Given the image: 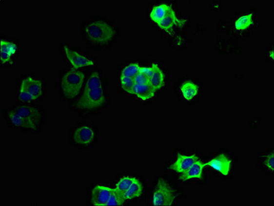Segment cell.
Wrapping results in <instances>:
<instances>
[{"instance_id":"6da1fadb","label":"cell","mask_w":274,"mask_h":206,"mask_svg":"<svg viewBox=\"0 0 274 206\" xmlns=\"http://www.w3.org/2000/svg\"><path fill=\"white\" fill-rule=\"evenodd\" d=\"M4 115L12 127L30 131L39 130L44 120L43 110L34 105H18L6 110Z\"/></svg>"},{"instance_id":"7a4b0ae2","label":"cell","mask_w":274,"mask_h":206,"mask_svg":"<svg viewBox=\"0 0 274 206\" xmlns=\"http://www.w3.org/2000/svg\"><path fill=\"white\" fill-rule=\"evenodd\" d=\"M106 101L105 90L101 76L98 72H94L89 77L78 107L85 111H93L101 108Z\"/></svg>"},{"instance_id":"3957f363","label":"cell","mask_w":274,"mask_h":206,"mask_svg":"<svg viewBox=\"0 0 274 206\" xmlns=\"http://www.w3.org/2000/svg\"><path fill=\"white\" fill-rule=\"evenodd\" d=\"M82 36L90 44L105 46L116 37L117 30L108 21L97 18L84 23Z\"/></svg>"},{"instance_id":"277c9868","label":"cell","mask_w":274,"mask_h":206,"mask_svg":"<svg viewBox=\"0 0 274 206\" xmlns=\"http://www.w3.org/2000/svg\"><path fill=\"white\" fill-rule=\"evenodd\" d=\"M44 83L38 77L27 75L20 80L18 88V98L23 103L38 101L43 96Z\"/></svg>"},{"instance_id":"5b68a950","label":"cell","mask_w":274,"mask_h":206,"mask_svg":"<svg viewBox=\"0 0 274 206\" xmlns=\"http://www.w3.org/2000/svg\"><path fill=\"white\" fill-rule=\"evenodd\" d=\"M83 73L77 70H70L62 75L60 89L62 94L67 99H74L80 94L85 82Z\"/></svg>"},{"instance_id":"8992f818","label":"cell","mask_w":274,"mask_h":206,"mask_svg":"<svg viewBox=\"0 0 274 206\" xmlns=\"http://www.w3.org/2000/svg\"><path fill=\"white\" fill-rule=\"evenodd\" d=\"M175 195L169 186L163 180H159L154 191L153 205L155 206H168L174 202Z\"/></svg>"},{"instance_id":"52a82bcc","label":"cell","mask_w":274,"mask_h":206,"mask_svg":"<svg viewBox=\"0 0 274 206\" xmlns=\"http://www.w3.org/2000/svg\"><path fill=\"white\" fill-rule=\"evenodd\" d=\"M96 133L94 129L89 125H82L76 129L72 134V140L76 145L88 147L93 144Z\"/></svg>"},{"instance_id":"ba28073f","label":"cell","mask_w":274,"mask_h":206,"mask_svg":"<svg viewBox=\"0 0 274 206\" xmlns=\"http://www.w3.org/2000/svg\"><path fill=\"white\" fill-rule=\"evenodd\" d=\"M199 160L196 155H184L179 153L176 160L170 166L169 169L178 173H183Z\"/></svg>"},{"instance_id":"9c48e42d","label":"cell","mask_w":274,"mask_h":206,"mask_svg":"<svg viewBox=\"0 0 274 206\" xmlns=\"http://www.w3.org/2000/svg\"><path fill=\"white\" fill-rule=\"evenodd\" d=\"M65 56L68 58V61L70 65L75 68H83V67L92 66L94 65V62L92 60L89 59L83 55L75 51L70 50L68 47L64 48Z\"/></svg>"},{"instance_id":"30bf717a","label":"cell","mask_w":274,"mask_h":206,"mask_svg":"<svg viewBox=\"0 0 274 206\" xmlns=\"http://www.w3.org/2000/svg\"><path fill=\"white\" fill-rule=\"evenodd\" d=\"M112 188L98 185L94 187L92 193V204L96 206H105L112 193Z\"/></svg>"},{"instance_id":"8fae6325","label":"cell","mask_w":274,"mask_h":206,"mask_svg":"<svg viewBox=\"0 0 274 206\" xmlns=\"http://www.w3.org/2000/svg\"><path fill=\"white\" fill-rule=\"evenodd\" d=\"M186 20L181 19L178 18L176 16V13L172 8L170 10L167 16L165 17L162 20H161L157 23L158 26L160 27L162 29L167 32V33H171L173 31L175 26H184Z\"/></svg>"},{"instance_id":"7c38bea8","label":"cell","mask_w":274,"mask_h":206,"mask_svg":"<svg viewBox=\"0 0 274 206\" xmlns=\"http://www.w3.org/2000/svg\"><path fill=\"white\" fill-rule=\"evenodd\" d=\"M231 160L225 154L222 153L205 164L221 172L222 175L227 176L231 169Z\"/></svg>"},{"instance_id":"4fadbf2b","label":"cell","mask_w":274,"mask_h":206,"mask_svg":"<svg viewBox=\"0 0 274 206\" xmlns=\"http://www.w3.org/2000/svg\"><path fill=\"white\" fill-rule=\"evenodd\" d=\"M18 47L16 43L8 40H1V61L2 64H7L16 55Z\"/></svg>"},{"instance_id":"5bb4252c","label":"cell","mask_w":274,"mask_h":206,"mask_svg":"<svg viewBox=\"0 0 274 206\" xmlns=\"http://www.w3.org/2000/svg\"><path fill=\"white\" fill-rule=\"evenodd\" d=\"M206 167V164L203 163L201 161L197 160L191 166L186 172H183L182 175L179 177L181 181H187L191 179H198L201 180L202 178V172L203 169Z\"/></svg>"},{"instance_id":"9a60e30c","label":"cell","mask_w":274,"mask_h":206,"mask_svg":"<svg viewBox=\"0 0 274 206\" xmlns=\"http://www.w3.org/2000/svg\"><path fill=\"white\" fill-rule=\"evenodd\" d=\"M156 90L150 85L135 84L134 87V94H136L142 100H148L152 98L155 95Z\"/></svg>"},{"instance_id":"2e32d148","label":"cell","mask_w":274,"mask_h":206,"mask_svg":"<svg viewBox=\"0 0 274 206\" xmlns=\"http://www.w3.org/2000/svg\"><path fill=\"white\" fill-rule=\"evenodd\" d=\"M152 67L154 68V73H153L152 76L150 77L149 83L157 91L164 86V75L162 69L159 68L156 63H154Z\"/></svg>"},{"instance_id":"e0dca14e","label":"cell","mask_w":274,"mask_h":206,"mask_svg":"<svg viewBox=\"0 0 274 206\" xmlns=\"http://www.w3.org/2000/svg\"><path fill=\"white\" fill-rule=\"evenodd\" d=\"M171 8V6L167 4H160L155 6L151 13V19L156 23H159L167 16Z\"/></svg>"},{"instance_id":"ac0fdd59","label":"cell","mask_w":274,"mask_h":206,"mask_svg":"<svg viewBox=\"0 0 274 206\" xmlns=\"http://www.w3.org/2000/svg\"><path fill=\"white\" fill-rule=\"evenodd\" d=\"M181 91L185 99L191 100L197 94L199 89L193 82L186 81L181 85Z\"/></svg>"},{"instance_id":"d6986e66","label":"cell","mask_w":274,"mask_h":206,"mask_svg":"<svg viewBox=\"0 0 274 206\" xmlns=\"http://www.w3.org/2000/svg\"><path fill=\"white\" fill-rule=\"evenodd\" d=\"M143 190L142 184L137 179L130 186L124 193V199L126 201L138 197L142 194Z\"/></svg>"},{"instance_id":"ffe728a7","label":"cell","mask_w":274,"mask_h":206,"mask_svg":"<svg viewBox=\"0 0 274 206\" xmlns=\"http://www.w3.org/2000/svg\"><path fill=\"white\" fill-rule=\"evenodd\" d=\"M253 23V14L250 13L240 17L235 22V26L238 31H243L248 28Z\"/></svg>"},{"instance_id":"44dd1931","label":"cell","mask_w":274,"mask_h":206,"mask_svg":"<svg viewBox=\"0 0 274 206\" xmlns=\"http://www.w3.org/2000/svg\"><path fill=\"white\" fill-rule=\"evenodd\" d=\"M125 201L124 193L117 190V188H112V193L105 206H121Z\"/></svg>"},{"instance_id":"7402d4cb","label":"cell","mask_w":274,"mask_h":206,"mask_svg":"<svg viewBox=\"0 0 274 206\" xmlns=\"http://www.w3.org/2000/svg\"><path fill=\"white\" fill-rule=\"evenodd\" d=\"M140 66L137 63H132L128 65L123 69L121 76L129 77V78H134L139 73Z\"/></svg>"},{"instance_id":"603a6c76","label":"cell","mask_w":274,"mask_h":206,"mask_svg":"<svg viewBox=\"0 0 274 206\" xmlns=\"http://www.w3.org/2000/svg\"><path fill=\"white\" fill-rule=\"evenodd\" d=\"M136 180L134 177H124L117 182L116 188L124 193Z\"/></svg>"},{"instance_id":"cb8c5ba5","label":"cell","mask_w":274,"mask_h":206,"mask_svg":"<svg viewBox=\"0 0 274 206\" xmlns=\"http://www.w3.org/2000/svg\"><path fill=\"white\" fill-rule=\"evenodd\" d=\"M120 81L122 89L124 91L129 94H134V87L136 84L134 78L121 76Z\"/></svg>"},{"instance_id":"d4e9b609","label":"cell","mask_w":274,"mask_h":206,"mask_svg":"<svg viewBox=\"0 0 274 206\" xmlns=\"http://www.w3.org/2000/svg\"><path fill=\"white\" fill-rule=\"evenodd\" d=\"M134 79L136 84H147V83H149L150 78L146 76L144 74L139 73L134 77Z\"/></svg>"},{"instance_id":"484cf974","label":"cell","mask_w":274,"mask_h":206,"mask_svg":"<svg viewBox=\"0 0 274 206\" xmlns=\"http://www.w3.org/2000/svg\"><path fill=\"white\" fill-rule=\"evenodd\" d=\"M274 153L267 155L265 160V164L270 170H274Z\"/></svg>"},{"instance_id":"4316f807","label":"cell","mask_w":274,"mask_h":206,"mask_svg":"<svg viewBox=\"0 0 274 206\" xmlns=\"http://www.w3.org/2000/svg\"><path fill=\"white\" fill-rule=\"evenodd\" d=\"M139 73L144 74L146 76H149V78L152 76L153 73H154V68L153 67L151 68H147V67H140Z\"/></svg>"},{"instance_id":"83f0119b","label":"cell","mask_w":274,"mask_h":206,"mask_svg":"<svg viewBox=\"0 0 274 206\" xmlns=\"http://www.w3.org/2000/svg\"><path fill=\"white\" fill-rule=\"evenodd\" d=\"M270 55H271V57H272V59H274V51H273V50H272V52H271Z\"/></svg>"}]
</instances>
